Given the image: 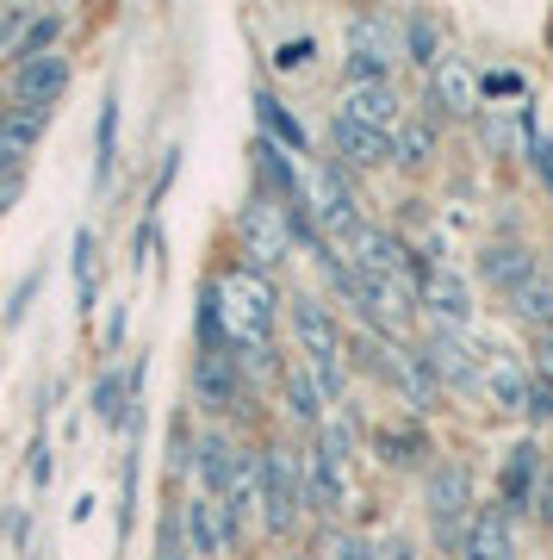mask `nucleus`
<instances>
[{
  "instance_id": "f257e3e1",
  "label": "nucleus",
  "mask_w": 553,
  "mask_h": 560,
  "mask_svg": "<svg viewBox=\"0 0 553 560\" xmlns=\"http://www.w3.org/2000/svg\"><path fill=\"white\" fill-rule=\"evenodd\" d=\"M212 293H217V318H224L237 349H274V287H268V275L237 268V275L212 280Z\"/></svg>"
},
{
  "instance_id": "f03ea898",
  "label": "nucleus",
  "mask_w": 553,
  "mask_h": 560,
  "mask_svg": "<svg viewBox=\"0 0 553 560\" xmlns=\"http://www.w3.org/2000/svg\"><path fill=\"white\" fill-rule=\"evenodd\" d=\"M237 231H243V256H249V268H256V275L280 268V261L293 256V243H298L293 224H286V206H274L268 194H256V200L243 206Z\"/></svg>"
},
{
  "instance_id": "7ed1b4c3",
  "label": "nucleus",
  "mask_w": 553,
  "mask_h": 560,
  "mask_svg": "<svg viewBox=\"0 0 553 560\" xmlns=\"http://www.w3.org/2000/svg\"><path fill=\"white\" fill-rule=\"evenodd\" d=\"M261 523L286 536L298 523V504H305V467L293 460V448H261Z\"/></svg>"
},
{
  "instance_id": "20e7f679",
  "label": "nucleus",
  "mask_w": 553,
  "mask_h": 560,
  "mask_svg": "<svg viewBox=\"0 0 553 560\" xmlns=\"http://www.w3.org/2000/svg\"><path fill=\"white\" fill-rule=\"evenodd\" d=\"M467 504H473V480H467V467H460V460L435 467V474H430V523H435V536L448 541V548H467V529H460Z\"/></svg>"
},
{
  "instance_id": "39448f33",
  "label": "nucleus",
  "mask_w": 553,
  "mask_h": 560,
  "mask_svg": "<svg viewBox=\"0 0 553 560\" xmlns=\"http://www.w3.org/2000/svg\"><path fill=\"white\" fill-rule=\"evenodd\" d=\"M305 194H311V212L330 224V231L349 237V231L361 224L355 219V187H349V175H342V162H317L311 180H305Z\"/></svg>"
},
{
  "instance_id": "423d86ee",
  "label": "nucleus",
  "mask_w": 553,
  "mask_h": 560,
  "mask_svg": "<svg viewBox=\"0 0 553 560\" xmlns=\"http://www.w3.org/2000/svg\"><path fill=\"white\" fill-rule=\"evenodd\" d=\"M342 243H349V268H355V275H374V280H398V275H404V243H398L392 231H379V224H355Z\"/></svg>"
},
{
  "instance_id": "0eeeda50",
  "label": "nucleus",
  "mask_w": 553,
  "mask_h": 560,
  "mask_svg": "<svg viewBox=\"0 0 553 560\" xmlns=\"http://www.w3.org/2000/svg\"><path fill=\"white\" fill-rule=\"evenodd\" d=\"M416 361H423V374H430V381H442V386H460V393H467V386H479V368H473V355H467V342H460L455 330H442V324L423 337Z\"/></svg>"
},
{
  "instance_id": "6e6552de",
  "label": "nucleus",
  "mask_w": 553,
  "mask_h": 560,
  "mask_svg": "<svg viewBox=\"0 0 553 560\" xmlns=\"http://www.w3.org/2000/svg\"><path fill=\"white\" fill-rule=\"evenodd\" d=\"M293 330H298V349L317 361V368H330L337 361V349H342V324H337V312L323 300H311V293H298L293 300Z\"/></svg>"
},
{
  "instance_id": "1a4fd4ad",
  "label": "nucleus",
  "mask_w": 553,
  "mask_h": 560,
  "mask_svg": "<svg viewBox=\"0 0 553 560\" xmlns=\"http://www.w3.org/2000/svg\"><path fill=\"white\" fill-rule=\"evenodd\" d=\"M337 119H355L367 131H386L398 138V125H404V106H398V88L392 81H374V88H342V113Z\"/></svg>"
},
{
  "instance_id": "9d476101",
  "label": "nucleus",
  "mask_w": 553,
  "mask_h": 560,
  "mask_svg": "<svg viewBox=\"0 0 553 560\" xmlns=\"http://www.w3.org/2000/svg\"><path fill=\"white\" fill-rule=\"evenodd\" d=\"M193 399L205 405V411H237L243 368H237L231 349H224V355H193Z\"/></svg>"
},
{
  "instance_id": "9b49d317",
  "label": "nucleus",
  "mask_w": 553,
  "mask_h": 560,
  "mask_svg": "<svg viewBox=\"0 0 553 560\" xmlns=\"http://www.w3.org/2000/svg\"><path fill=\"white\" fill-rule=\"evenodd\" d=\"M473 101H479V81H473V69L460 57H442L430 69V113L435 119H467L473 113Z\"/></svg>"
},
{
  "instance_id": "f8f14e48",
  "label": "nucleus",
  "mask_w": 553,
  "mask_h": 560,
  "mask_svg": "<svg viewBox=\"0 0 553 560\" xmlns=\"http://www.w3.org/2000/svg\"><path fill=\"white\" fill-rule=\"evenodd\" d=\"M62 88H69V57H38V62H20V75H13V106H32V113H50L62 101Z\"/></svg>"
},
{
  "instance_id": "ddd939ff",
  "label": "nucleus",
  "mask_w": 553,
  "mask_h": 560,
  "mask_svg": "<svg viewBox=\"0 0 553 560\" xmlns=\"http://www.w3.org/2000/svg\"><path fill=\"white\" fill-rule=\"evenodd\" d=\"M180 523H187V541H193V555H224L231 541H237V517H231V504L217 499H193L187 511H180Z\"/></svg>"
},
{
  "instance_id": "4468645a",
  "label": "nucleus",
  "mask_w": 553,
  "mask_h": 560,
  "mask_svg": "<svg viewBox=\"0 0 553 560\" xmlns=\"http://www.w3.org/2000/svg\"><path fill=\"white\" fill-rule=\"evenodd\" d=\"M416 300H423V305L435 312V324H442V330H455V324L473 318V293H467V280H460L455 268H430Z\"/></svg>"
},
{
  "instance_id": "2eb2a0df",
  "label": "nucleus",
  "mask_w": 553,
  "mask_h": 560,
  "mask_svg": "<svg viewBox=\"0 0 553 560\" xmlns=\"http://www.w3.org/2000/svg\"><path fill=\"white\" fill-rule=\"evenodd\" d=\"M44 125H50V113H32V106H7L0 113V175H20V162L44 138Z\"/></svg>"
},
{
  "instance_id": "dca6fc26",
  "label": "nucleus",
  "mask_w": 553,
  "mask_h": 560,
  "mask_svg": "<svg viewBox=\"0 0 553 560\" xmlns=\"http://www.w3.org/2000/svg\"><path fill=\"white\" fill-rule=\"evenodd\" d=\"M237 467H243V448L231 436H199V480H205V499H212V492H237Z\"/></svg>"
},
{
  "instance_id": "f3484780",
  "label": "nucleus",
  "mask_w": 553,
  "mask_h": 560,
  "mask_svg": "<svg viewBox=\"0 0 553 560\" xmlns=\"http://www.w3.org/2000/svg\"><path fill=\"white\" fill-rule=\"evenodd\" d=\"M479 275L492 280V287H504V293H516L522 280H534L541 275V261L522 249V243H492L485 256H479Z\"/></svg>"
},
{
  "instance_id": "a211bd4d",
  "label": "nucleus",
  "mask_w": 553,
  "mask_h": 560,
  "mask_svg": "<svg viewBox=\"0 0 553 560\" xmlns=\"http://www.w3.org/2000/svg\"><path fill=\"white\" fill-rule=\"evenodd\" d=\"M349 50H361V57H379V62H398V50H404V32L392 25V13H355V25H349Z\"/></svg>"
},
{
  "instance_id": "6ab92c4d",
  "label": "nucleus",
  "mask_w": 553,
  "mask_h": 560,
  "mask_svg": "<svg viewBox=\"0 0 553 560\" xmlns=\"http://www.w3.org/2000/svg\"><path fill=\"white\" fill-rule=\"evenodd\" d=\"M330 138H337V156L349 162V168H374V162L392 156V138H386V131H367V125H355V119H337Z\"/></svg>"
},
{
  "instance_id": "aec40b11",
  "label": "nucleus",
  "mask_w": 553,
  "mask_h": 560,
  "mask_svg": "<svg viewBox=\"0 0 553 560\" xmlns=\"http://www.w3.org/2000/svg\"><path fill=\"white\" fill-rule=\"evenodd\" d=\"M460 560H516V541H510L504 511H479V517L467 523V548H460Z\"/></svg>"
},
{
  "instance_id": "412c9836",
  "label": "nucleus",
  "mask_w": 553,
  "mask_h": 560,
  "mask_svg": "<svg viewBox=\"0 0 553 560\" xmlns=\"http://www.w3.org/2000/svg\"><path fill=\"white\" fill-rule=\"evenodd\" d=\"M534 467H541V448H534V442H516L510 467H504V504H510V511L534 504V492H541V486H534Z\"/></svg>"
},
{
  "instance_id": "4be33fe9",
  "label": "nucleus",
  "mask_w": 553,
  "mask_h": 560,
  "mask_svg": "<svg viewBox=\"0 0 553 560\" xmlns=\"http://www.w3.org/2000/svg\"><path fill=\"white\" fill-rule=\"evenodd\" d=\"M113 162H119V101H99V143H94V187H113Z\"/></svg>"
},
{
  "instance_id": "5701e85b",
  "label": "nucleus",
  "mask_w": 553,
  "mask_h": 560,
  "mask_svg": "<svg viewBox=\"0 0 553 560\" xmlns=\"http://www.w3.org/2000/svg\"><path fill=\"white\" fill-rule=\"evenodd\" d=\"M510 312L522 324H534V330H553V280L548 275H534V280H522L510 293Z\"/></svg>"
},
{
  "instance_id": "b1692460",
  "label": "nucleus",
  "mask_w": 553,
  "mask_h": 560,
  "mask_svg": "<svg viewBox=\"0 0 553 560\" xmlns=\"http://www.w3.org/2000/svg\"><path fill=\"white\" fill-rule=\"evenodd\" d=\"M305 504L311 511H342V467H330L323 455L305 460Z\"/></svg>"
},
{
  "instance_id": "393cba45",
  "label": "nucleus",
  "mask_w": 553,
  "mask_h": 560,
  "mask_svg": "<svg viewBox=\"0 0 553 560\" xmlns=\"http://www.w3.org/2000/svg\"><path fill=\"white\" fill-rule=\"evenodd\" d=\"M256 113H261V131H268V143H280V150H305V131H298V119L286 113V106L274 101V94H256Z\"/></svg>"
},
{
  "instance_id": "a878e982",
  "label": "nucleus",
  "mask_w": 553,
  "mask_h": 560,
  "mask_svg": "<svg viewBox=\"0 0 553 560\" xmlns=\"http://www.w3.org/2000/svg\"><path fill=\"white\" fill-rule=\"evenodd\" d=\"M392 156L404 162V168H423V162L435 156V119H404V125H398Z\"/></svg>"
},
{
  "instance_id": "bb28decb",
  "label": "nucleus",
  "mask_w": 553,
  "mask_h": 560,
  "mask_svg": "<svg viewBox=\"0 0 553 560\" xmlns=\"http://www.w3.org/2000/svg\"><path fill=\"white\" fill-rule=\"evenodd\" d=\"M485 393H492V405H504V411H529V393H534V386L516 374L510 361H497L492 374H485Z\"/></svg>"
},
{
  "instance_id": "cd10ccee",
  "label": "nucleus",
  "mask_w": 553,
  "mask_h": 560,
  "mask_svg": "<svg viewBox=\"0 0 553 560\" xmlns=\"http://www.w3.org/2000/svg\"><path fill=\"white\" fill-rule=\"evenodd\" d=\"M94 256H99L94 231H75V256H69V268H75V305H81V312H94V287H99V280H94Z\"/></svg>"
},
{
  "instance_id": "c85d7f7f",
  "label": "nucleus",
  "mask_w": 553,
  "mask_h": 560,
  "mask_svg": "<svg viewBox=\"0 0 553 560\" xmlns=\"http://www.w3.org/2000/svg\"><path fill=\"white\" fill-rule=\"evenodd\" d=\"M423 448H430L423 430H379V460H386V467H416Z\"/></svg>"
},
{
  "instance_id": "c756f323",
  "label": "nucleus",
  "mask_w": 553,
  "mask_h": 560,
  "mask_svg": "<svg viewBox=\"0 0 553 560\" xmlns=\"http://www.w3.org/2000/svg\"><path fill=\"white\" fill-rule=\"evenodd\" d=\"M286 411H293V423H317V418H323V393H317L298 368L286 374Z\"/></svg>"
},
{
  "instance_id": "7c9ffc66",
  "label": "nucleus",
  "mask_w": 553,
  "mask_h": 560,
  "mask_svg": "<svg viewBox=\"0 0 553 560\" xmlns=\"http://www.w3.org/2000/svg\"><path fill=\"white\" fill-rule=\"evenodd\" d=\"M57 32H62V13H44V20H32V25H25V38H20V62L50 57V44H57Z\"/></svg>"
},
{
  "instance_id": "2f4dec72",
  "label": "nucleus",
  "mask_w": 553,
  "mask_h": 560,
  "mask_svg": "<svg viewBox=\"0 0 553 560\" xmlns=\"http://www.w3.org/2000/svg\"><path fill=\"white\" fill-rule=\"evenodd\" d=\"M404 50H411V62H423V69H435V62H442V38H435V25L423 20V13L404 25Z\"/></svg>"
},
{
  "instance_id": "473e14b6",
  "label": "nucleus",
  "mask_w": 553,
  "mask_h": 560,
  "mask_svg": "<svg viewBox=\"0 0 553 560\" xmlns=\"http://www.w3.org/2000/svg\"><path fill=\"white\" fill-rule=\"evenodd\" d=\"M317 455L330 460V467H342V460H349V430H342V423H323V430H317Z\"/></svg>"
},
{
  "instance_id": "72a5a7b5",
  "label": "nucleus",
  "mask_w": 553,
  "mask_h": 560,
  "mask_svg": "<svg viewBox=\"0 0 553 560\" xmlns=\"http://www.w3.org/2000/svg\"><path fill=\"white\" fill-rule=\"evenodd\" d=\"M323 555H330V560H374V548H367L361 536H330V541H323Z\"/></svg>"
},
{
  "instance_id": "f704fd0d",
  "label": "nucleus",
  "mask_w": 553,
  "mask_h": 560,
  "mask_svg": "<svg viewBox=\"0 0 553 560\" xmlns=\"http://www.w3.org/2000/svg\"><path fill=\"white\" fill-rule=\"evenodd\" d=\"M522 418H534V423H553V381H541L529 393V411H522Z\"/></svg>"
},
{
  "instance_id": "c9c22d12",
  "label": "nucleus",
  "mask_w": 553,
  "mask_h": 560,
  "mask_svg": "<svg viewBox=\"0 0 553 560\" xmlns=\"http://www.w3.org/2000/svg\"><path fill=\"white\" fill-rule=\"evenodd\" d=\"M529 162H534V175L548 180V194H553V143L548 138H529Z\"/></svg>"
},
{
  "instance_id": "e433bc0d",
  "label": "nucleus",
  "mask_w": 553,
  "mask_h": 560,
  "mask_svg": "<svg viewBox=\"0 0 553 560\" xmlns=\"http://www.w3.org/2000/svg\"><path fill=\"white\" fill-rule=\"evenodd\" d=\"M32 293H38V275H25L20 287H13V305H7V324L25 318V305H32Z\"/></svg>"
},
{
  "instance_id": "4c0bfd02",
  "label": "nucleus",
  "mask_w": 553,
  "mask_h": 560,
  "mask_svg": "<svg viewBox=\"0 0 553 560\" xmlns=\"http://www.w3.org/2000/svg\"><path fill=\"white\" fill-rule=\"evenodd\" d=\"M50 474H57V460H50V442H32V480L50 486Z\"/></svg>"
},
{
  "instance_id": "58836bf2",
  "label": "nucleus",
  "mask_w": 553,
  "mask_h": 560,
  "mask_svg": "<svg viewBox=\"0 0 553 560\" xmlns=\"http://www.w3.org/2000/svg\"><path fill=\"white\" fill-rule=\"evenodd\" d=\"M311 50H317V44L311 38H298V44H280V69H298V62H311Z\"/></svg>"
},
{
  "instance_id": "ea45409f",
  "label": "nucleus",
  "mask_w": 553,
  "mask_h": 560,
  "mask_svg": "<svg viewBox=\"0 0 553 560\" xmlns=\"http://www.w3.org/2000/svg\"><path fill=\"white\" fill-rule=\"evenodd\" d=\"M534 368L541 381H553V330H534Z\"/></svg>"
},
{
  "instance_id": "a19ab883",
  "label": "nucleus",
  "mask_w": 553,
  "mask_h": 560,
  "mask_svg": "<svg viewBox=\"0 0 553 560\" xmlns=\"http://www.w3.org/2000/svg\"><path fill=\"white\" fill-rule=\"evenodd\" d=\"M534 517L553 523V467H548V480H541V492H534Z\"/></svg>"
},
{
  "instance_id": "79ce46f5",
  "label": "nucleus",
  "mask_w": 553,
  "mask_h": 560,
  "mask_svg": "<svg viewBox=\"0 0 553 560\" xmlns=\"http://www.w3.org/2000/svg\"><path fill=\"white\" fill-rule=\"evenodd\" d=\"M374 560H411V541H379V548H374Z\"/></svg>"
},
{
  "instance_id": "37998d69",
  "label": "nucleus",
  "mask_w": 553,
  "mask_h": 560,
  "mask_svg": "<svg viewBox=\"0 0 553 560\" xmlns=\"http://www.w3.org/2000/svg\"><path fill=\"white\" fill-rule=\"evenodd\" d=\"M20 187H25V175H0V212L20 200Z\"/></svg>"
},
{
  "instance_id": "c03bdc74",
  "label": "nucleus",
  "mask_w": 553,
  "mask_h": 560,
  "mask_svg": "<svg viewBox=\"0 0 553 560\" xmlns=\"http://www.w3.org/2000/svg\"><path fill=\"white\" fill-rule=\"evenodd\" d=\"M293 560H317V555H293Z\"/></svg>"
},
{
  "instance_id": "a18cd8bd",
  "label": "nucleus",
  "mask_w": 553,
  "mask_h": 560,
  "mask_svg": "<svg viewBox=\"0 0 553 560\" xmlns=\"http://www.w3.org/2000/svg\"><path fill=\"white\" fill-rule=\"evenodd\" d=\"M156 560H180V555H156Z\"/></svg>"
}]
</instances>
